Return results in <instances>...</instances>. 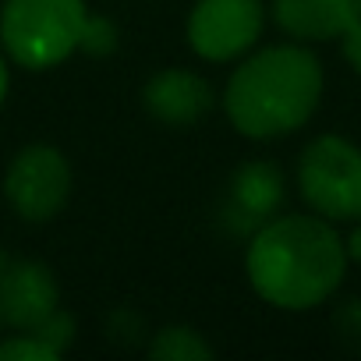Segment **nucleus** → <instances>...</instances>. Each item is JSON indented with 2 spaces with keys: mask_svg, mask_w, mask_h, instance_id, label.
<instances>
[{
  "mask_svg": "<svg viewBox=\"0 0 361 361\" xmlns=\"http://www.w3.org/2000/svg\"><path fill=\"white\" fill-rule=\"evenodd\" d=\"M245 269L262 301L287 312H305L322 305L340 287L347 245L326 224V216L266 220L248 245Z\"/></svg>",
  "mask_w": 361,
  "mask_h": 361,
  "instance_id": "obj_1",
  "label": "nucleus"
},
{
  "mask_svg": "<svg viewBox=\"0 0 361 361\" xmlns=\"http://www.w3.org/2000/svg\"><path fill=\"white\" fill-rule=\"evenodd\" d=\"M322 64L301 47H269L248 57L227 82V117L248 138H280L298 131L319 106Z\"/></svg>",
  "mask_w": 361,
  "mask_h": 361,
  "instance_id": "obj_2",
  "label": "nucleus"
},
{
  "mask_svg": "<svg viewBox=\"0 0 361 361\" xmlns=\"http://www.w3.org/2000/svg\"><path fill=\"white\" fill-rule=\"evenodd\" d=\"M82 0H4L0 43L22 68H54L82 47Z\"/></svg>",
  "mask_w": 361,
  "mask_h": 361,
  "instance_id": "obj_3",
  "label": "nucleus"
},
{
  "mask_svg": "<svg viewBox=\"0 0 361 361\" xmlns=\"http://www.w3.org/2000/svg\"><path fill=\"white\" fill-rule=\"evenodd\" d=\"M301 199L326 220H361V149L340 135L305 145L298 163Z\"/></svg>",
  "mask_w": 361,
  "mask_h": 361,
  "instance_id": "obj_4",
  "label": "nucleus"
},
{
  "mask_svg": "<svg viewBox=\"0 0 361 361\" xmlns=\"http://www.w3.org/2000/svg\"><path fill=\"white\" fill-rule=\"evenodd\" d=\"M4 195L22 220L47 224L50 216H57L64 209V202L71 195V166L57 149L29 145L8 166Z\"/></svg>",
  "mask_w": 361,
  "mask_h": 361,
  "instance_id": "obj_5",
  "label": "nucleus"
},
{
  "mask_svg": "<svg viewBox=\"0 0 361 361\" xmlns=\"http://www.w3.org/2000/svg\"><path fill=\"white\" fill-rule=\"evenodd\" d=\"M262 36L259 0H199L188 18V43L206 61H234Z\"/></svg>",
  "mask_w": 361,
  "mask_h": 361,
  "instance_id": "obj_6",
  "label": "nucleus"
},
{
  "mask_svg": "<svg viewBox=\"0 0 361 361\" xmlns=\"http://www.w3.org/2000/svg\"><path fill=\"white\" fill-rule=\"evenodd\" d=\"M57 298V280L43 262H15L0 276V319L22 333H32L54 315Z\"/></svg>",
  "mask_w": 361,
  "mask_h": 361,
  "instance_id": "obj_7",
  "label": "nucleus"
},
{
  "mask_svg": "<svg viewBox=\"0 0 361 361\" xmlns=\"http://www.w3.org/2000/svg\"><path fill=\"white\" fill-rule=\"evenodd\" d=\"M142 99H145L149 114L166 124H192V121L206 117V110L213 106V89L195 71L170 68L145 82Z\"/></svg>",
  "mask_w": 361,
  "mask_h": 361,
  "instance_id": "obj_8",
  "label": "nucleus"
},
{
  "mask_svg": "<svg viewBox=\"0 0 361 361\" xmlns=\"http://www.w3.org/2000/svg\"><path fill=\"white\" fill-rule=\"evenodd\" d=\"M273 18L298 39H336L361 22V0H273Z\"/></svg>",
  "mask_w": 361,
  "mask_h": 361,
  "instance_id": "obj_9",
  "label": "nucleus"
},
{
  "mask_svg": "<svg viewBox=\"0 0 361 361\" xmlns=\"http://www.w3.org/2000/svg\"><path fill=\"white\" fill-rule=\"evenodd\" d=\"M231 202L241 216V227H259L266 224L280 202H283V177L273 163H245L234 173V185H231Z\"/></svg>",
  "mask_w": 361,
  "mask_h": 361,
  "instance_id": "obj_10",
  "label": "nucleus"
},
{
  "mask_svg": "<svg viewBox=\"0 0 361 361\" xmlns=\"http://www.w3.org/2000/svg\"><path fill=\"white\" fill-rule=\"evenodd\" d=\"M149 357H156V361H209L213 347L188 326H166L156 333Z\"/></svg>",
  "mask_w": 361,
  "mask_h": 361,
  "instance_id": "obj_11",
  "label": "nucleus"
},
{
  "mask_svg": "<svg viewBox=\"0 0 361 361\" xmlns=\"http://www.w3.org/2000/svg\"><path fill=\"white\" fill-rule=\"evenodd\" d=\"M50 357H61V354L50 343H43L36 333H22L15 340L0 343V361H50Z\"/></svg>",
  "mask_w": 361,
  "mask_h": 361,
  "instance_id": "obj_12",
  "label": "nucleus"
},
{
  "mask_svg": "<svg viewBox=\"0 0 361 361\" xmlns=\"http://www.w3.org/2000/svg\"><path fill=\"white\" fill-rule=\"evenodd\" d=\"M32 333H36L43 343H50L57 354H64V350L71 347V340H75V319H71L68 312H61V308H57V312H54V315H47Z\"/></svg>",
  "mask_w": 361,
  "mask_h": 361,
  "instance_id": "obj_13",
  "label": "nucleus"
},
{
  "mask_svg": "<svg viewBox=\"0 0 361 361\" xmlns=\"http://www.w3.org/2000/svg\"><path fill=\"white\" fill-rule=\"evenodd\" d=\"M114 47H117V29H114L106 18L89 15V18H85V29H82V47H78V50H89L92 57H103V54H110Z\"/></svg>",
  "mask_w": 361,
  "mask_h": 361,
  "instance_id": "obj_14",
  "label": "nucleus"
},
{
  "mask_svg": "<svg viewBox=\"0 0 361 361\" xmlns=\"http://www.w3.org/2000/svg\"><path fill=\"white\" fill-rule=\"evenodd\" d=\"M333 326H336V336L350 347V350H361V298H350L336 308L333 315Z\"/></svg>",
  "mask_w": 361,
  "mask_h": 361,
  "instance_id": "obj_15",
  "label": "nucleus"
},
{
  "mask_svg": "<svg viewBox=\"0 0 361 361\" xmlns=\"http://www.w3.org/2000/svg\"><path fill=\"white\" fill-rule=\"evenodd\" d=\"M340 39H343V57H347V64L361 75V22H357V25H350Z\"/></svg>",
  "mask_w": 361,
  "mask_h": 361,
  "instance_id": "obj_16",
  "label": "nucleus"
},
{
  "mask_svg": "<svg viewBox=\"0 0 361 361\" xmlns=\"http://www.w3.org/2000/svg\"><path fill=\"white\" fill-rule=\"evenodd\" d=\"M347 259H357L361 262V224L350 231V238H347Z\"/></svg>",
  "mask_w": 361,
  "mask_h": 361,
  "instance_id": "obj_17",
  "label": "nucleus"
},
{
  "mask_svg": "<svg viewBox=\"0 0 361 361\" xmlns=\"http://www.w3.org/2000/svg\"><path fill=\"white\" fill-rule=\"evenodd\" d=\"M4 96H8V64L0 57V103H4Z\"/></svg>",
  "mask_w": 361,
  "mask_h": 361,
  "instance_id": "obj_18",
  "label": "nucleus"
},
{
  "mask_svg": "<svg viewBox=\"0 0 361 361\" xmlns=\"http://www.w3.org/2000/svg\"><path fill=\"white\" fill-rule=\"evenodd\" d=\"M4 269H8V259H4V255H0V276H4Z\"/></svg>",
  "mask_w": 361,
  "mask_h": 361,
  "instance_id": "obj_19",
  "label": "nucleus"
}]
</instances>
